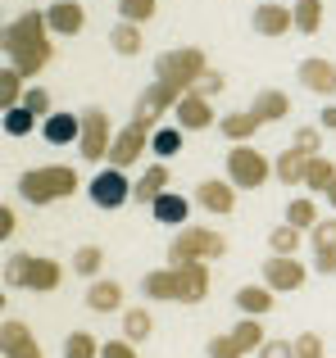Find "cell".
<instances>
[{
  "mask_svg": "<svg viewBox=\"0 0 336 358\" xmlns=\"http://www.w3.org/2000/svg\"><path fill=\"white\" fill-rule=\"evenodd\" d=\"M46 32H50V23H46V14H18L14 23L5 27V55H9V69H18L27 78V73H41L46 64H50V41H46Z\"/></svg>",
  "mask_w": 336,
  "mask_h": 358,
  "instance_id": "1",
  "label": "cell"
},
{
  "mask_svg": "<svg viewBox=\"0 0 336 358\" xmlns=\"http://www.w3.org/2000/svg\"><path fill=\"white\" fill-rule=\"evenodd\" d=\"M78 191V173L64 164H50V168H27L18 177V195L27 204H55V200H69Z\"/></svg>",
  "mask_w": 336,
  "mask_h": 358,
  "instance_id": "2",
  "label": "cell"
},
{
  "mask_svg": "<svg viewBox=\"0 0 336 358\" xmlns=\"http://www.w3.org/2000/svg\"><path fill=\"white\" fill-rule=\"evenodd\" d=\"M227 241L209 227H182L168 245V268H186V263H204V259H223Z\"/></svg>",
  "mask_w": 336,
  "mask_h": 358,
  "instance_id": "3",
  "label": "cell"
},
{
  "mask_svg": "<svg viewBox=\"0 0 336 358\" xmlns=\"http://www.w3.org/2000/svg\"><path fill=\"white\" fill-rule=\"evenodd\" d=\"M59 263L55 259H41V254H14L5 263V286H23V290H55L59 286Z\"/></svg>",
  "mask_w": 336,
  "mask_h": 358,
  "instance_id": "4",
  "label": "cell"
},
{
  "mask_svg": "<svg viewBox=\"0 0 336 358\" xmlns=\"http://www.w3.org/2000/svg\"><path fill=\"white\" fill-rule=\"evenodd\" d=\"M268 173H273V164H268V159L259 155L255 145H232V155H227V177H232V186L259 191V186L268 182Z\"/></svg>",
  "mask_w": 336,
  "mask_h": 358,
  "instance_id": "5",
  "label": "cell"
},
{
  "mask_svg": "<svg viewBox=\"0 0 336 358\" xmlns=\"http://www.w3.org/2000/svg\"><path fill=\"white\" fill-rule=\"evenodd\" d=\"M87 195H91V204L96 209H123L127 200H132V182L123 177V168H100L96 177L87 182Z\"/></svg>",
  "mask_w": 336,
  "mask_h": 358,
  "instance_id": "6",
  "label": "cell"
},
{
  "mask_svg": "<svg viewBox=\"0 0 336 358\" xmlns=\"http://www.w3.org/2000/svg\"><path fill=\"white\" fill-rule=\"evenodd\" d=\"M259 336H264V331H259V317H246V322H237L227 336H214V341H209V358H246L250 350L264 345Z\"/></svg>",
  "mask_w": 336,
  "mask_h": 358,
  "instance_id": "7",
  "label": "cell"
},
{
  "mask_svg": "<svg viewBox=\"0 0 336 358\" xmlns=\"http://www.w3.org/2000/svg\"><path fill=\"white\" fill-rule=\"evenodd\" d=\"M82 159H105L109 145H114V136H109V114L105 109H82Z\"/></svg>",
  "mask_w": 336,
  "mask_h": 358,
  "instance_id": "8",
  "label": "cell"
},
{
  "mask_svg": "<svg viewBox=\"0 0 336 358\" xmlns=\"http://www.w3.org/2000/svg\"><path fill=\"white\" fill-rule=\"evenodd\" d=\"M150 136H155L150 127H141V122H127V127L114 136V145H109V164H114V168L136 164V159H141V150L150 145Z\"/></svg>",
  "mask_w": 336,
  "mask_h": 358,
  "instance_id": "9",
  "label": "cell"
},
{
  "mask_svg": "<svg viewBox=\"0 0 336 358\" xmlns=\"http://www.w3.org/2000/svg\"><path fill=\"white\" fill-rule=\"evenodd\" d=\"M264 281H268V290H300L304 286L300 259H291V254H273V259H264Z\"/></svg>",
  "mask_w": 336,
  "mask_h": 358,
  "instance_id": "10",
  "label": "cell"
},
{
  "mask_svg": "<svg viewBox=\"0 0 336 358\" xmlns=\"http://www.w3.org/2000/svg\"><path fill=\"white\" fill-rule=\"evenodd\" d=\"M173 114H177V127H182V131H204V127H214V109H209V100L195 96V91H186V96L177 100Z\"/></svg>",
  "mask_w": 336,
  "mask_h": 358,
  "instance_id": "11",
  "label": "cell"
},
{
  "mask_svg": "<svg viewBox=\"0 0 336 358\" xmlns=\"http://www.w3.org/2000/svg\"><path fill=\"white\" fill-rule=\"evenodd\" d=\"M295 78H300V87L304 91H314V96H332L336 91V69H332V59H304L300 69H295Z\"/></svg>",
  "mask_w": 336,
  "mask_h": 358,
  "instance_id": "12",
  "label": "cell"
},
{
  "mask_svg": "<svg viewBox=\"0 0 336 358\" xmlns=\"http://www.w3.org/2000/svg\"><path fill=\"white\" fill-rule=\"evenodd\" d=\"M41 136H46V145H73V141L82 136V114L55 109L50 118H41Z\"/></svg>",
  "mask_w": 336,
  "mask_h": 358,
  "instance_id": "13",
  "label": "cell"
},
{
  "mask_svg": "<svg viewBox=\"0 0 336 358\" xmlns=\"http://www.w3.org/2000/svg\"><path fill=\"white\" fill-rule=\"evenodd\" d=\"M195 204L223 218V213H232V204H237V186H232V182H214V177H209V182L195 186Z\"/></svg>",
  "mask_w": 336,
  "mask_h": 358,
  "instance_id": "14",
  "label": "cell"
},
{
  "mask_svg": "<svg viewBox=\"0 0 336 358\" xmlns=\"http://www.w3.org/2000/svg\"><path fill=\"white\" fill-rule=\"evenodd\" d=\"M46 23H50V32H59V36H78L82 23H87V14H82L78 0H55V5L46 9Z\"/></svg>",
  "mask_w": 336,
  "mask_h": 358,
  "instance_id": "15",
  "label": "cell"
},
{
  "mask_svg": "<svg viewBox=\"0 0 336 358\" xmlns=\"http://www.w3.org/2000/svg\"><path fill=\"white\" fill-rule=\"evenodd\" d=\"M0 345H5V358H41V345L32 341V331L23 322H5Z\"/></svg>",
  "mask_w": 336,
  "mask_h": 358,
  "instance_id": "16",
  "label": "cell"
},
{
  "mask_svg": "<svg viewBox=\"0 0 336 358\" xmlns=\"http://www.w3.org/2000/svg\"><path fill=\"white\" fill-rule=\"evenodd\" d=\"M291 27H295L291 9H282V5H259L255 9V32L259 36H286Z\"/></svg>",
  "mask_w": 336,
  "mask_h": 358,
  "instance_id": "17",
  "label": "cell"
},
{
  "mask_svg": "<svg viewBox=\"0 0 336 358\" xmlns=\"http://www.w3.org/2000/svg\"><path fill=\"white\" fill-rule=\"evenodd\" d=\"M186 213H191V200H186V195H177V191H164L160 200L150 204V218L164 222V227H182Z\"/></svg>",
  "mask_w": 336,
  "mask_h": 358,
  "instance_id": "18",
  "label": "cell"
},
{
  "mask_svg": "<svg viewBox=\"0 0 336 358\" xmlns=\"http://www.w3.org/2000/svg\"><path fill=\"white\" fill-rule=\"evenodd\" d=\"M141 290L150 299H182V272L177 268H160V272H146Z\"/></svg>",
  "mask_w": 336,
  "mask_h": 358,
  "instance_id": "19",
  "label": "cell"
},
{
  "mask_svg": "<svg viewBox=\"0 0 336 358\" xmlns=\"http://www.w3.org/2000/svg\"><path fill=\"white\" fill-rule=\"evenodd\" d=\"M87 308L91 313H114V308H123V286H118V281H91Z\"/></svg>",
  "mask_w": 336,
  "mask_h": 358,
  "instance_id": "20",
  "label": "cell"
},
{
  "mask_svg": "<svg viewBox=\"0 0 336 358\" xmlns=\"http://www.w3.org/2000/svg\"><path fill=\"white\" fill-rule=\"evenodd\" d=\"M304 173H309V155H300L295 145L277 155V164H273V177H277V182L295 186V182H304Z\"/></svg>",
  "mask_w": 336,
  "mask_h": 358,
  "instance_id": "21",
  "label": "cell"
},
{
  "mask_svg": "<svg viewBox=\"0 0 336 358\" xmlns=\"http://www.w3.org/2000/svg\"><path fill=\"white\" fill-rule=\"evenodd\" d=\"M182 272V299L186 304H200L204 295H209V268L204 263H186V268H177Z\"/></svg>",
  "mask_w": 336,
  "mask_h": 358,
  "instance_id": "22",
  "label": "cell"
},
{
  "mask_svg": "<svg viewBox=\"0 0 336 358\" xmlns=\"http://www.w3.org/2000/svg\"><path fill=\"white\" fill-rule=\"evenodd\" d=\"M164 191H168V168H164V164H155L150 173L141 177V182H132V200H136V204H155Z\"/></svg>",
  "mask_w": 336,
  "mask_h": 358,
  "instance_id": "23",
  "label": "cell"
},
{
  "mask_svg": "<svg viewBox=\"0 0 336 358\" xmlns=\"http://www.w3.org/2000/svg\"><path fill=\"white\" fill-rule=\"evenodd\" d=\"M259 114V122H277V118H286V109H291V100H286V91H259L255 96V105H250Z\"/></svg>",
  "mask_w": 336,
  "mask_h": 358,
  "instance_id": "24",
  "label": "cell"
},
{
  "mask_svg": "<svg viewBox=\"0 0 336 358\" xmlns=\"http://www.w3.org/2000/svg\"><path fill=\"white\" fill-rule=\"evenodd\" d=\"M237 308L246 317H264L273 308V290H259V286H241L237 290Z\"/></svg>",
  "mask_w": 336,
  "mask_h": 358,
  "instance_id": "25",
  "label": "cell"
},
{
  "mask_svg": "<svg viewBox=\"0 0 336 358\" xmlns=\"http://www.w3.org/2000/svg\"><path fill=\"white\" fill-rule=\"evenodd\" d=\"M304 186H309V191H323V195H328L332 186H336V168H332V159L314 155V159H309V173H304Z\"/></svg>",
  "mask_w": 336,
  "mask_h": 358,
  "instance_id": "26",
  "label": "cell"
},
{
  "mask_svg": "<svg viewBox=\"0 0 336 358\" xmlns=\"http://www.w3.org/2000/svg\"><path fill=\"white\" fill-rule=\"evenodd\" d=\"M295 32H304V36H314L323 27V0H295Z\"/></svg>",
  "mask_w": 336,
  "mask_h": 358,
  "instance_id": "27",
  "label": "cell"
},
{
  "mask_svg": "<svg viewBox=\"0 0 336 358\" xmlns=\"http://www.w3.org/2000/svg\"><path fill=\"white\" fill-rule=\"evenodd\" d=\"M23 96H27L23 73H18V69H5V73H0V109H18V105H23Z\"/></svg>",
  "mask_w": 336,
  "mask_h": 358,
  "instance_id": "28",
  "label": "cell"
},
{
  "mask_svg": "<svg viewBox=\"0 0 336 358\" xmlns=\"http://www.w3.org/2000/svg\"><path fill=\"white\" fill-rule=\"evenodd\" d=\"M150 331H155V322H150L146 308H127V313H123V341L141 345V341H150Z\"/></svg>",
  "mask_w": 336,
  "mask_h": 358,
  "instance_id": "29",
  "label": "cell"
},
{
  "mask_svg": "<svg viewBox=\"0 0 336 358\" xmlns=\"http://www.w3.org/2000/svg\"><path fill=\"white\" fill-rule=\"evenodd\" d=\"M255 127H259V114H255V109L223 118V136H227V141H250V136H255Z\"/></svg>",
  "mask_w": 336,
  "mask_h": 358,
  "instance_id": "30",
  "label": "cell"
},
{
  "mask_svg": "<svg viewBox=\"0 0 336 358\" xmlns=\"http://www.w3.org/2000/svg\"><path fill=\"white\" fill-rule=\"evenodd\" d=\"M64 358H100V345L91 331H73L69 341H64Z\"/></svg>",
  "mask_w": 336,
  "mask_h": 358,
  "instance_id": "31",
  "label": "cell"
},
{
  "mask_svg": "<svg viewBox=\"0 0 336 358\" xmlns=\"http://www.w3.org/2000/svg\"><path fill=\"white\" fill-rule=\"evenodd\" d=\"M109 45H114L118 55H136V50H141V32H136V23H118L114 32H109Z\"/></svg>",
  "mask_w": 336,
  "mask_h": 358,
  "instance_id": "32",
  "label": "cell"
},
{
  "mask_svg": "<svg viewBox=\"0 0 336 358\" xmlns=\"http://www.w3.org/2000/svg\"><path fill=\"white\" fill-rule=\"evenodd\" d=\"M36 127V114L27 105H18V109H5V136H27V131Z\"/></svg>",
  "mask_w": 336,
  "mask_h": 358,
  "instance_id": "33",
  "label": "cell"
},
{
  "mask_svg": "<svg viewBox=\"0 0 336 358\" xmlns=\"http://www.w3.org/2000/svg\"><path fill=\"white\" fill-rule=\"evenodd\" d=\"M268 245H273V254H291L295 259V250H300V227H295V222H282V227L268 236Z\"/></svg>",
  "mask_w": 336,
  "mask_h": 358,
  "instance_id": "34",
  "label": "cell"
},
{
  "mask_svg": "<svg viewBox=\"0 0 336 358\" xmlns=\"http://www.w3.org/2000/svg\"><path fill=\"white\" fill-rule=\"evenodd\" d=\"M150 150H155L160 159H173L177 150H182V127H160V131L150 136Z\"/></svg>",
  "mask_w": 336,
  "mask_h": 358,
  "instance_id": "35",
  "label": "cell"
},
{
  "mask_svg": "<svg viewBox=\"0 0 336 358\" xmlns=\"http://www.w3.org/2000/svg\"><path fill=\"white\" fill-rule=\"evenodd\" d=\"M286 222H295V227H318V209H314V200H291L286 204Z\"/></svg>",
  "mask_w": 336,
  "mask_h": 358,
  "instance_id": "36",
  "label": "cell"
},
{
  "mask_svg": "<svg viewBox=\"0 0 336 358\" xmlns=\"http://www.w3.org/2000/svg\"><path fill=\"white\" fill-rule=\"evenodd\" d=\"M309 241H314V254L336 250V218H318V227H309Z\"/></svg>",
  "mask_w": 336,
  "mask_h": 358,
  "instance_id": "37",
  "label": "cell"
},
{
  "mask_svg": "<svg viewBox=\"0 0 336 358\" xmlns=\"http://www.w3.org/2000/svg\"><path fill=\"white\" fill-rule=\"evenodd\" d=\"M118 14H123V23H146V18H155V0H118Z\"/></svg>",
  "mask_w": 336,
  "mask_h": 358,
  "instance_id": "38",
  "label": "cell"
},
{
  "mask_svg": "<svg viewBox=\"0 0 336 358\" xmlns=\"http://www.w3.org/2000/svg\"><path fill=\"white\" fill-rule=\"evenodd\" d=\"M100 263H105V254H100L96 245H87V250H78V259H73V272H78V277H96Z\"/></svg>",
  "mask_w": 336,
  "mask_h": 358,
  "instance_id": "39",
  "label": "cell"
},
{
  "mask_svg": "<svg viewBox=\"0 0 336 358\" xmlns=\"http://www.w3.org/2000/svg\"><path fill=\"white\" fill-rule=\"evenodd\" d=\"M23 105H27V109H32V114H36V118H50V114H55V109H50V91H46V87H27V96H23Z\"/></svg>",
  "mask_w": 336,
  "mask_h": 358,
  "instance_id": "40",
  "label": "cell"
},
{
  "mask_svg": "<svg viewBox=\"0 0 336 358\" xmlns=\"http://www.w3.org/2000/svg\"><path fill=\"white\" fill-rule=\"evenodd\" d=\"M195 96H204V100H209V96H218V91H223V73H214V69H204L200 73V82H195Z\"/></svg>",
  "mask_w": 336,
  "mask_h": 358,
  "instance_id": "41",
  "label": "cell"
},
{
  "mask_svg": "<svg viewBox=\"0 0 336 358\" xmlns=\"http://www.w3.org/2000/svg\"><path fill=\"white\" fill-rule=\"evenodd\" d=\"M291 145L300 150V155H309V159H314V155H318V127H300Z\"/></svg>",
  "mask_w": 336,
  "mask_h": 358,
  "instance_id": "42",
  "label": "cell"
},
{
  "mask_svg": "<svg viewBox=\"0 0 336 358\" xmlns=\"http://www.w3.org/2000/svg\"><path fill=\"white\" fill-rule=\"evenodd\" d=\"M259 358H295V341H264Z\"/></svg>",
  "mask_w": 336,
  "mask_h": 358,
  "instance_id": "43",
  "label": "cell"
},
{
  "mask_svg": "<svg viewBox=\"0 0 336 358\" xmlns=\"http://www.w3.org/2000/svg\"><path fill=\"white\" fill-rule=\"evenodd\" d=\"M295 358H323V341L314 331H304L300 341H295Z\"/></svg>",
  "mask_w": 336,
  "mask_h": 358,
  "instance_id": "44",
  "label": "cell"
},
{
  "mask_svg": "<svg viewBox=\"0 0 336 358\" xmlns=\"http://www.w3.org/2000/svg\"><path fill=\"white\" fill-rule=\"evenodd\" d=\"M100 358H136V350H132V341H109V345H100Z\"/></svg>",
  "mask_w": 336,
  "mask_h": 358,
  "instance_id": "45",
  "label": "cell"
},
{
  "mask_svg": "<svg viewBox=\"0 0 336 358\" xmlns=\"http://www.w3.org/2000/svg\"><path fill=\"white\" fill-rule=\"evenodd\" d=\"M314 272L332 277V272H336V250H323V254H314Z\"/></svg>",
  "mask_w": 336,
  "mask_h": 358,
  "instance_id": "46",
  "label": "cell"
},
{
  "mask_svg": "<svg viewBox=\"0 0 336 358\" xmlns=\"http://www.w3.org/2000/svg\"><path fill=\"white\" fill-rule=\"evenodd\" d=\"M5 236H14V209L0 204V241H5Z\"/></svg>",
  "mask_w": 336,
  "mask_h": 358,
  "instance_id": "47",
  "label": "cell"
},
{
  "mask_svg": "<svg viewBox=\"0 0 336 358\" xmlns=\"http://www.w3.org/2000/svg\"><path fill=\"white\" fill-rule=\"evenodd\" d=\"M318 122H323V127H328V131H336V105H328V109H318Z\"/></svg>",
  "mask_w": 336,
  "mask_h": 358,
  "instance_id": "48",
  "label": "cell"
},
{
  "mask_svg": "<svg viewBox=\"0 0 336 358\" xmlns=\"http://www.w3.org/2000/svg\"><path fill=\"white\" fill-rule=\"evenodd\" d=\"M328 200H332V209H336V186H332V191H328Z\"/></svg>",
  "mask_w": 336,
  "mask_h": 358,
  "instance_id": "49",
  "label": "cell"
}]
</instances>
